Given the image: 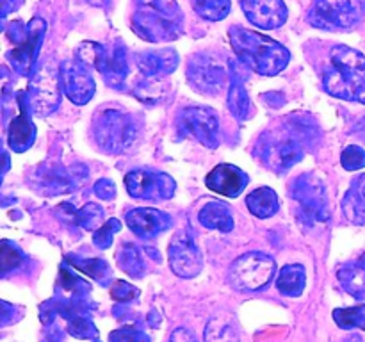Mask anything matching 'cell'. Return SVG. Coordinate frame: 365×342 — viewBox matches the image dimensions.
Listing matches in <instances>:
<instances>
[{
    "label": "cell",
    "mask_w": 365,
    "mask_h": 342,
    "mask_svg": "<svg viewBox=\"0 0 365 342\" xmlns=\"http://www.w3.org/2000/svg\"><path fill=\"white\" fill-rule=\"evenodd\" d=\"M228 38L239 61L260 75H278L291 61V53L284 45L255 31L232 27Z\"/></svg>",
    "instance_id": "6da1fadb"
},
{
    "label": "cell",
    "mask_w": 365,
    "mask_h": 342,
    "mask_svg": "<svg viewBox=\"0 0 365 342\" xmlns=\"http://www.w3.org/2000/svg\"><path fill=\"white\" fill-rule=\"evenodd\" d=\"M116 264L123 273L132 278H143L146 274L143 252L132 242H123L116 252Z\"/></svg>",
    "instance_id": "f546056e"
},
{
    "label": "cell",
    "mask_w": 365,
    "mask_h": 342,
    "mask_svg": "<svg viewBox=\"0 0 365 342\" xmlns=\"http://www.w3.org/2000/svg\"><path fill=\"white\" fill-rule=\"evenodd\" d=\"M341 164L344 170L348 171H356L362 170L365 166V150L360 148L356 145H349L342 150L341 155Z\"/></svg>",
    "instance_id": "74e56055"
},
{
    "label": "cell",
    "mask_w": 365,
    "mask_h": 342,
    "mask_svg": "<svg viewBox=\"0 0 365 342\" xmlns=\"http://www.w3.org/2000/svg\"><path fill=\"white\" fill-rule=\"evenodd\" d=\"M323 86L331 96L365 105V57L346 45L330 50Z\"/></svg>",
    "instance_id": "7a4b0ae2"
},
{
    "label": "cell",
    "mask_w": 365,
    "mask_h": 342,
    "mask_svg": "<svg viewBox=\"0 0 365 342\" xmlns=\"http://www.w3.org/2000/svg\"><path fill=\"white\" fill-rule=\"evenodd\" d=\"M170 342H196L195 333L187 328H177V330L171 333Z\"/></svg>",
    "instance_id": "b9f144b4"
},
{
    "label": "cell",
    "mask_w": 365,
    "mask_h": 342,
    "mask_svg": "<svg viewBox=\"0 0 365 342\" xmlns=\"http://www.w3.org/2000/svg\"><path fill=\"white\" fill-rule=\"evenodd\" d=\"M292 198L298 203V219L305 228L321 227L330 217L328 192L323 180L314 173H303L292 185Z\"/></svg>",
    "instance_id": "5b68a950"
},
{
    "label": "cell",
    "mask_w": 365,
    "mask_h": 342,
    "mask_svg": "<svg viewBox=\"0 0 365 342\" xmlns=\"http://www.w3.org/2000/svg\"><path fill=\"white\" fill-rule=\"evenodd\" d=\"M61 77L59 71H52L48 68L39 70L32 77L31 84L25 89L27 91L29 107L36 116H48L59 107L61 102Z\"/></svg>",
    "instance_id": "9a60e30c"
},
{
    "label": "cell",
    "mask_w": 365,
    "mask_h": 342,
    "mask_svg": "<svg viewBox=\"0 0 365 342\" xmlns=\"http://www.w3.org/2000/svg\"><path fill=\"white\" fill-rule=\"evenodd\" d=\"M334 319L342 330H353V328L365 330V303L359 306L334 310Z\"/></svg>",
    "instance_id": "d6a6232c"
},
{
    "label": "cell",
    "mask_w": 365,
    "mask_h": 342,
    "mask_svg": "<svg viewBox=\"0 0 365 342\" xmlns=\"http://www.w3.org/2000/svg\"><path fill=\"white\" fill-rule=\"evenodd\" d=\"M77 59L88 64L89 68L93 66L98 70L106 84H109L110 88L120 89L125 84V78L128 75V63L123 45L114 46L113 52H109L106 46L98 43L86 41L77 48Z\"/></svg>",
    "instance_id": "ba28073f"
},
{
    "label": "cell",
    "mask_w": 365,
    "mask_h": 342,
    "mask_svg": "<svg viewBox=\"0 0 365 342\" xmlns=\"http://www.w3.org/2000/svg\"><path fill=\"white\" fill-rule=\"evenodd\" d=\"M96 146L106 153H121L134 142L138 125L134 118L120 109L96 110L91 125Z\"/></svg>",
    "instance_id": "277c9868"
},
{
    "label": "cell",
    "mask_w": 365,
    "mask_h": 342,
    "mask_svg": "<svg viewBox=\"0 0 365 342\" xmlns=\"http://www.w3.org/2000/svg\"><path fill=\"white\" fill-rule=\"evenodd\" d=\"M109 342H150V337L143 330H138L134 326H127L110 331Z\"/></svg>",
    "instance_id": "ab89813d"
},
{
    "label": "cell",
    "mask_w": 365,
    "mask_h": 342,
    "mask_svg": "<svg viewBox=\"0 0 365 342\" xmlns=\"http://www.w3.org/2000/svg\"><path fill=\"white\" fill-rule=\"evenodd\" d=\"M59 77L63 91L68 98L77 105H84L95 95V81L91 77L88 64L78 61L77 57L64 61L59 68Z\"/></svg>",
    "instance_id": "e0dca14e"
},
{
    "label": "cell",
    "mask_w": 365,
    "mask_h": 342,
    "mask_svg": "<svg viewBox=\"0 0 365 342\" xmlns=\"http://www.w3.org/2000/svg\"><path fill=\"white\" fill-rule=\"evenodd\" d=\"M303 138L292 134L291 128L280 134H266L260 139L259 153L262 162L274 171H285L303 159L305 142Z\"/></svg>",
    "instance_id": "30bf717a"
},
{
    "label": "cell",
    "mask_w": 365,
    "mask_h": 342,
    "mask_svg": "<svg viewBox=\"0 0 365 342\" xmlns=\"http://www.w3.org/2000/svg\"><path fill=\"white\" fill-rule=\"evenodd\" d=\"M184 16L175 0H135L132 27L138 36L152 43L178 38Z\"/></svg>",
    "instance_id": "3957f363"
},
{
    "label": "cell",
    "mask_w": 365,
    "mask_h": 342,
    "mask_svg": "<svg viewBox=\"0 0 365 342\" xmlns=\"http://www.w3.org/2000/svg\"><path fill=\"white\" fill-rule=\"evenodd\" d=\"M110 294H113V298L116 299L118 303H130L139 298L141 291H139L135 285L128 284V281L116 280L113 281V291H110Z\"/></svg>",
    "instance_id": "f35d334b"
},
{
    "label": "cell",
    "mask_w": 365,
    "mask_h": 342,
    "mask_svg": "<svg viewBox=\"0 0 365 342\" xmlns=\"http://www.w3.org/2000/svg\"><path fill=\"white\" fill-rule=\"evenodd\" d=\"M230 68V82H228V100L227 105L230 109V113L234 114L237 120H246L250 118V98L248 93H246L245 81L246 77L241 71V64L230 61L228 63Z\"/></svg>",
    "instance_id": "603a6c76"
},
{
    "label": "cell",
    "mask_w": 365,
    "mask_h": 342,
    "mask_svg": "<svg viewBox=\"0 0 365 342\" xmlns=\"http://www.w3.org/2000/svg\"><path fill=\"white\" fill-rule=\"evenodd\" d=\"M341 207L344 216L353 224H365V175L353 180L351 187L342 198Z\"/></svg>",
    "instance_id": "cb8c5ba5"
},
{
    "label": "cell",
    "mask_w": 365,
    "mask_h": 342,
    "mask_svg": "<svg viewBox=\"0 0 365 342\" xmlns=\"http://www.w3.org/2000/svg\"><path fill=\"white\" fill-rule=\"evenodd\" d=\"M250 178L241 167L234 164H217L205 177V185L210 191L227 198H237L248 185Z\"/></svg>",
    "instance_id": "d6986e66"
},
{
    "label": "cell",
    "mask_w": 365,
    "mask_h": 342,
    "mask_svg": "<svg viewBox=\"0 0 365 342\" xmlns=\"http://www.w3.org/2000/svg\"><path fill=\"white\" fill-rule=\"evenodd\" d=\"M45 20L32 18L29 25L16 21L7 31V38L14 43V48L7 53V59L16 73L25 75V77L32 73L36 61H38L43 36H45Z\"/></svg>",
    "instance_id": "8992f818"
},
{
    "label": "cell",
    "mask_w": 365,
    "mask_h": 342,
    "mask_svg": "<svg viewBox=\"0 0 365 342\" xmlns=\"http://www.w3.org/2000/svg\"><path fill=\"white\" fill-rule=\"evenodd\" d=\"M200 223L210 230L230 232L234 228V217H232V209L223 202H210L203 205L198 214Z\"/></svg>",
    "instance_id": "d4e9b609"
},
{
    "label": "cell",
    "mask_w": 365,
    "mask_h": 342,
    "mask_svg": "<svg viewBox=\"0 0 365 342\" xmlns=\"http://www.w3.org/2000/svg\"><path fill=\"white\" fill-rule=\"evenodd\" d=\"M121 230V223L118 219H107L98 230H95L93 234V242H95L96 248L100 249H107L110 244H113V239L116 232Z\"/></svg>",
    "instance_id": "8d00e7d4"
},
{
    "label": "cell",
    "mask_w": 365,
    "mask_h": 342,
    "mask_svg": "<svg viewBox=\"0 0 365 342\" xmlns=\"http://www.w3.org/2000/svg\"><path fill=\"white\" fill-rule=\"evenodd\" d=\"M70 221L84 230H98L103 221V209L96 203H88L81 210H73Z\"/></svg>",
    "instance_id": "1f68e13d"
},
{
    "label": "cell",
    "mask_w": 365,
    "mask_h": 342,
    "mask_svg": "<svg viewBox=\"0 0 365 342\" xmlns=\"http://www.w3.org/2000/svg\"><path fill=\"white\" fill-rule=\"evenodd\" d=\"M16 102L20 107V114L11 120L7 128V145L13 152L21 153L32 146L36 139V127L31 120V107H29L27 91L16 93Z\"/></svg>",
    "instance_id": "ac0fdd59"
},
{
    "label": "cell",
    "mask_w": 365,
    "mask_h": 342,
    "mask_svg": "<svg viewBox=\"0 0 365 342\" xmlns=\"http://www.w3.org/2000/svg\"><path fill=\"white\" fill-rule=\"evenodd\" d=\"M170 267L177 276L195 278L203 269V256L187 230L178 232L168 248Z\"/></svg>",
    "instance_id": "2e32d148"
},
{
    "label": "cell",
    "mask_w": 365,
    "mask_h": 342,
    "mask_svg": "<svg viewBox=\"0 0 365 342\" xmlns=\"http://www.w3.org/2000/svg\"><path fill=\"white\" fill-rule=\"evenodd\" d=\"M95 192L96 196H100L102 200L110 202V200L116 196V185H114V182L109 180V178H102V180H98L95 184Z\"/></svg>",
    "instance_id": "60d3db41"
},
{
    "label": "cell",
    "mask_w": 365,
    "mask_h": 342,
    "mask_svg": "<svg viewBox=\"0 0 365 342\" xmlns=\"http://www.w3.org/2000/svg\"><path fill=\"white\" fill-rule=\"evenodd\" d=\"M246 205H248L250 212L253 216L266 219V217L274 216L280 209V202H278L277 192L271 187H259L253 192L246 196Z\"/></svg>",
    "instance_id": "4316f807"
},
{
    "label": "cell",
    "mask_w": 365,
    "mask_h": 342,
    "mask_svg": "<svg viewBox=\"0 0 365 342\" xmlns=\"http://www.w3.org/2000/svg\"><path fill=\"white\" fill-rule=\"evenodd\" d=\"M135 61H138L143 77L148 81H160L166 75L173 73L175 68L178 66V56L171 48L148 50V52L138 53Z\"/></svg>",
    "instance_id": "7402d4cb"
},
{
    "label": "cell",
    "mask_w": 365,
    "mask_h": 342,
    "mask_svg": "<svg viewBox=\"0 0 365 342\" xmlns=\"http://www.w3.org/2000/svg\"><path fill=\"white\" fill-rule=\"evenodd\" d=\"M277 271V264L269 255L250 252L239 256L228 269V281L235 291L257 292L271 284Z\"/></svg>",
    "instance_id": "52a82bcc"
},
{
    "label": "cell",
    "mask_w": 365,
    "mask_h": 342,
    "mask_svg": "<svg viewBox=\"0 0 365 342\" xmlns=\"http://www.w3.org/2000/svg\"><path fill=\"white\" fill-rule=\"evenodd\" d=\"M196 13L207 20H223L230 11V0H192Z\"/></svg>",
    "instance_id": "836d02e7"
},
{
    "label": "cell",
    "mask_w": 365,
    "mask_h": 342,
    "mask_svg": "<svg viewBox=\"0 0 365 342\" xmlns=\"http://www.w3.org/2000/svg\"><path fill=\"white\" fill-rule=\"evenodd\" d=\"M0 260H2V274L6 276L9 271H14L24 264L25 256L18 246H14L11 241H2L0 248Z\"/></svg>",
    "instance_id": "d590c367"
},
{
    "label": "cell",
    "mask_w": 365,
    "mask_h": 342,
    "mask_svg": "<svg viewBox=\"0 0 365 342\" xmlns=\"http://www.w3.org/2000/svg\"><path fill=\"white\" fill-rule=\"evenodd\" d=\"M148 323L152 324V326H155V328H157V324L160 323V316H159V314L155 312V310H152V312H150V316H148Z\"/></svg>",
    "instance_id": "ee69618b"
},
{
    "label": "cell",
    "mask_w": 365,
    "mask_h": 342,
    "mask_svg": "<svg viewBox=\"0 0 365 342\" xmlns=\"http://www.w3.org/2000/svg\"><path fill=\"white\" fill-rule=\"evenodd\" d=\"M205 342H242L237 326L230 317L217 316L205 328Z\"/></svg>",
    "instance_id": "4dcf8cb0"
},
{
    "label": "cell",
    "mask_w": 365,
    "mask_h": 342,
    "mask_svg": "<svg viewBox=\"0 0 365 342\" xmlns=\"http://www.w3.org/2000/svg\"><path fill=\"white\" fill-rule=\"evenodd\" d=\"M68 333L75 338H82V341L98 337V330L86 314H77L71 319H68Z\"/></svg>",
    "instance_id": "e575fe53"
},
{
    "label": "cell",
    "mask_w": 365,
    "mask_h": 342,
    "mask_svg": "<svg viewBox=\"0 0 365 342\" xmlns=\"http://www.w3.org/2000/svg\"><path fill=\"white\" fill-rule=\"evenodd\" d=\"M307 284V273L305 267L299 266V264H289L284 266L278 273L277 278V287L282 294L291 296V298H298L302 296L303 289Z\"/></svg>",
    "instance_id": "f1b7e54d"
},
{
    "label": "cell",
    "mask_w": 365,
    "mask_h": 342,
    "mask_svg": "<svg viewBox=\"0 0 365 342\" xmlns=\"http://www.w3.org/2000/svg\"><path fill=\"white\" fill-rule=\"evenodd\" d=\"M185 77L195 91L214 96L230 82V68L225 66L216 56L196 53L189 59Z\"/></svg>",
    "instance_id": "7c38bea8"
},
{
    "label": "cell",
    "mask_w": 365,
    "mask_h": 342,
    "mask_svg": "<svg viewBox=\"0 0 365 342\" xmlns=\"http://www.w3.org/2000/svg\"><path fill=\"white\" fill-rule=\"evenodd\" d=\"M128 228L141 239H153L166 232L173 224V217L170 214L157 209H132L125 216Z\"/></svg>",
    "instance_id": "44dd1931"
},
{
    "label": "cell",
    "mask_w": 365,
    "mask_h": 342,
    "mask_svg": "<svg viewBox=\"0 0 365 342\" xmlns=\"http://www.w3.org/2000/svg\"><path fill=\"white\" fill-rule=\"evenodd\" d=\"M0 305H2V326H6V324L13 323L14 321V316H11V312H14V310H16V306L9 305L7 301H2Z\"/></svg>",
    "instance_id": "7bdbcfd3"
},
{
    "label": "cell",
    "mask_w": 365,
    "mask_h": 342,
    "mask_svg": "<svg viewBox=\"0 0 365 342\" xmlns=\"http://www.w3.org/2000/svg\"><path fill=\"white\" fill-rule=\"evenodd\" d=\"M125 187L132 198L164 202L175 195L177 184L164 171L134 170L125 175Z\"/></svg>",
    "instance_id": "5bb4252c"
},
{
    "label": "cell",
    "mask_w": 365,
    "mask_h": 342,
    "mask_svg": "<svg viewBox=\"0 0 365 342\" xmlns=\"http://www.w3.org/2000/svg\"><path fill=\"white\" fill-rule=\"evenodd\" d=\"M86 178H88V170L81 164L73 167L61 166V164H43L38 170H32L29 180L39 195L59 196L77 191Z\"/></svg>",
    "instance_id": "9c48e42d"
},
{
    "label": "cell",
    "mask_w": 365,
    "mask_h": 342,
    "mask_svg": "<svg viewBox=\"0 0 365 342\" xmlns=\"http://www.w3.org/2000/svg\"><path fill=\"white\" fill-rule=\"evenodd\" d=\"M64 262L70 264L73 269L81 271V273L88 274L93 280L98 281L102 287H107L113 280V273H110V266L103 259H86V256L78 255H68Z\"/></svg>",
    "instance_id": "484cf974"
},
{
    "label": "cell",
    "mask_w": 365,
    "mask_h": 342,
    "mask_svg": "<svg viewBox=\"0 0 365 342\" xmlns=\"http://www.w3.org/2000/svg\"><path fill=\"white\" fill-rule=\"evenodd\" d=\"M342 289L356 299H365V264L348 262L337 271Z\"/></svg>",
    "instance_id": "83f0119b"
},
{
    "label": "cell",
    "mask_w": 365,
    "mask_h": 342,
    "mask_svg": "<svg viewBox=\"0 0 365 342\" xmlns=\"http://www.w3.org/2000/svg\"><path fill=\"white\" fill-rule=\"evenodd\" d=\"M362 18L360 0H316L309 21L323 31H349Z\"/></svg>",
    "instance_id": "8fae6325"
},
{
    "label": "cell",
    "mask_w": 365,
    "mask_h": 342,
    "mask_svg": "<svg viewBox=\"0 0 365 342\" xmlns=\"http://www.w3.org/2000/svg\"><path fill=\"white\" fill-rule=\"evenodd\" d=\"M246 18L260 28H278L287 20V7L282 0H241Z\"/></svg>",
    "instance_id": "ffe728a7"
},
{
    "label": "cell",
    "mask_w": 365,
    "mask_h": 342,
    "mask_svg": "<svg viewBox=\"0 0 365 342\" xmlns=\"http://www.w3.org/2000/svg\"><path fill=\"white\" fill-rule=\"evenodd\" d=\"M177 125L182 134L195 138L207 148H217L220 145V121L210 107H185L178 113Z\"/></svg>",
    "instance_id": "4fadbf2b"
}]
</instances>
